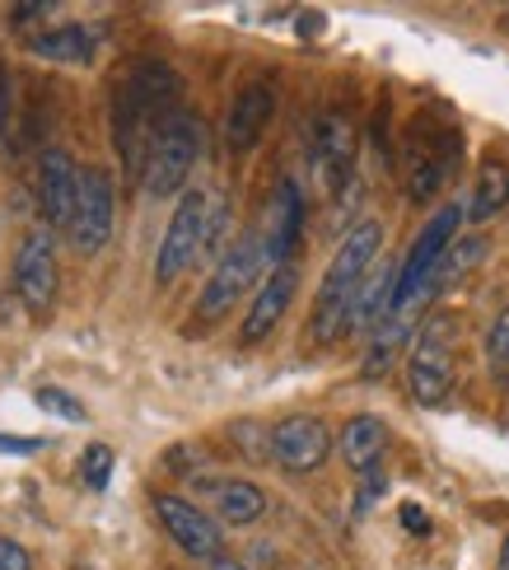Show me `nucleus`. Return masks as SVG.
I'll list each match as a JSON object with an SVG mask.
<instances>
[{
    "mask_svg": "<svg viewBox=\"0 0 509 570\" xmlns=\"http://www.w3.org/2000/svg\"><path fill=\"white\" fill-rule=\"evenodd\" d=\"M379 248H383V225L379 220H360L346 229L342 248L332 253L327 276L319 285V299H313V323H309V337L319 346L342 342L351 332V314H355V295L365 285L370 267L379 263Z\"/></svg>",
    "mask_w": 509,
    "mask_h": 570,
    "instance_id": "nucleus-1",
    "label": "nucleus"
},
{
    "mask_svg": "<svg viewBox=\"0 0 509 570\" xmlns=\"http://www.w3.org/2000/svg\"><path fill=\"white\" fill-rule=\"evenodd\" d=\"M463 216H468V206L434 210L430 225L417 234V244L407 248L402 267H398V304H393L398 318H417V308L430 299V281H434V272H440L444 253L453 248V234H458V225H463Z\"/></svg>",
    "mask_w": 509,
    "mask_h": 570,
    "instance_id": "nucleus-2",
    "label": "nucleus"
},
{
    "mask_svg": "<svg viewBox=\"0 0 509 570\" xmlns=\"http://www.w3.org/2000/svg\"><path fill=\"white\" fill-rule=\"evenodd\" d=\"M202 155V127L192 112H174L168 122L159 127L155 146H150V159H145V174H140V187L145 197H178L183 183L192 178V164Z\"/></svg>",
    "mask_w": 509,
    "mask_h": 570,
    "instance_id": "nucleus-3",
    "label": "nucleus"
},
{
    "mask_svg": "<svg viewBox=\"0 0 509 570\" xmlns=\"http://www.w3.org/2000/svg\"><path fill=\"white\" fill-rule=\"evenodd\" d=\"M262 272H272L266 267V253H262V234H238V239L221 253V263H215V272H211V281L202 285V299H197V314L206 318V323H215V318H225L229 308L244 299L253 285H257V276Z\"/></svg>",
    "mask_w": 509,
    "mask_h": 570,
    "instance_id": "nucleus-4",
    "label": "nucleus"
},
{
    "mask_svg": "<svg viewBox=\"0 0 509 570\" xmlns=\"http://www.w3.org/2000/svg\"><path fill=\"white\" fill-rule=\"evenodd\" d=\"M206 225H211V197L206 193H183L174 216H168V229L159 239V253H155V281L159 285H174L192 263L202 257L206 248Z\"/></svg>",
    "mask_w": 509,
    "mask_h": 570,
    "instance_id": "nucleus-5",
    "label": "nucleus"
},
{
    "mask_svg": "<svg viewBox=\"0 0 509 570\" xmlns=\"http://www.w3.org/2000/svg\"><path fill=\"white\" fill-rule=\"evenodd\" d=\"M117 220V187L104 164H85L80 169V197H76V220H70V248L80 257L104 253L112 239Z\"/></svg>",
    "mask_w": 509,
    "mask_h": 570,
    "instance_id": "nucleus-6",
    "label": "nucleus"
},
{
    "mask_svg": "<svg viewBox=\"0 0 509 570\" xmlns=\"http://www.w3.org/2000/svg\"><path fill=\"white\" fill-rule=\"evenodd\" d=\"M407 384L421 407H440L453 389V351H449V318H430L407 351Z\"/></svg>",
    "mask_w": 509,
    "mask_h": 570,
    "instance_id": "nucleus-7",
    "label": "nucleus"
},
{
    "mask_svg": "<svg viewBox=\"0 0 509 570\" xmlns=\"http://www.w3.org/2000/svg\"><path fill=\"white\" fill-rule=\"evenodd\" d=\"M57 234L38 225L19 239V253H14V291L23 299V308L42 323L47 314H52L57 304Z\"/></svg>",
    "mask_w": 509,
    "mask_h": 570,
    "instance_id": "nucleus-8",
    "label": "nucleus"
},
{
    "mask_svg": "<svg viewBox=\"0 0 509 570\" xmlns=\"http://www.w3.org/2000/svg\"><path fill=\"white\" fill-rule=\"evenodd\" d=\"M155 514H159L164 533L174 538L187 557H197V561H221L225 557V533L197 501L174 495V491H159L155 495Z\"/></svg>",
    "mask_w": 509,
    "mask_h": 570,
    "instance_id": "nucleus-9",
    "label": "nucleus"
},
{
    "mask_svg": "<svg viewBox=\"0 0 509 570\" xmlns=\"http://www.w3.org/2000/svg\"><path fill=\"white\" fill-rule=\"evenodd\" d=\"M300 234H304V193L295 178H281L272 202H266V234H262L266 267H290V257L300 248Z\"/></svg>",
    "mask_w": 509,
    "mask_h": 570,
    "instance_id": "nucleus-10",
    "label": "nucleus"
},
{
    "mask_svg": "<svg viewBox=\"0 0 509 570\" xmlns=\"http://www.w3.org/2000/svg\"><path fill=\"white\" fill-rule=\"evenodd\" d=\"M76 197H80V169L66 150H42L38 159V210L47 229H70L76 220Z\"/></svg>",
    "mask_w": 509,
    "mask_h": 570,
    "instance_id": "nucleus-11",
    "label": "nucleus"
},
{
    "mask_svg": "<svg viewBox=\"0 0 509 570\" xmlns=\"http://www.w3.org/2000/svg\"><path fill=\"white\" fill-rule=\"evenodd\" d=\"M332 454V435L319 416H285L272 431V459L285 472H313Z\"/></svg>",
    "mask_w": 509,
    "mask_h": 570,
    "instance_id": "nucleus-12",
    "label": "nucleus"
},
{
    "mask_svg": "<svg viewBox=\"0 0 509 570\" xmlns=\"http://www.w3.org/2000/svg\"><path fill=\"white\" fill-rule=\"evenodd\" d=\"M295 291H300V272H295V263L266 272V281L257 285L253 308L244 314V327H238V342H244V346H257V342L272 337L276 323L285 318L290 299H295Z\"/></svg>",
    "mask_w": 509,
    "mask_h": 570,
    "instance_id": "nucleus-13",
    "label": "nucleus"
},
{
    "mask_svg": "<svg viewBox=\"0 0 509 570\" xmlns=\"http://www.w3.org/2000/svg\"><path fill=\"white\" fill-rule=\"evenodd\" d=\"M272 117H276V89L272 85H244L234 94V104H229V117H225V146L234 155H248L262 131L272 127Z\"/></svg>",
    "mask_w": 509,
    "mask_h": 570,
    "instance_id": "nucleus-14",
    "label": "nucleus"
},
{
    "mask_svg": "<svg viewBox=\"0 0 509 570\" xmlns=\"http://www.w3.org/2000/svg\"><path fill=\"white\" fill-rule=\"evenodd\" d=\"M351 127H346V117H319V127H313V169H319L323 187L327 193H336L346 178H351Z\"/></svg>",
    "mask_w": 509,
    "mask_h": 570,
    "instance_id": "nucleus-15",
    "label": "nucleus"
},
{
    "mask_svg": "<svg viewBox=\"0 0 509 570\" xmlns=\"http://www.w3.org/2000/svg\"><path fill=\"white\" fill-rule=\"evenodd\" d=\"M393 304H398V267L393 263H374L365 285L355 295V314H351V332H365L393 318Z\"/></svg>",
    "mask_w": 509,
    "mask_h": 570,
    "instance_id": "nucleus-16",
    "label": "nucleus"
},
{
    "mask_svg": "<svg viewBox=\"0 0 509 570\" xmlns=\"http://www.w3.org/2000/svg\"><path fill=\"white\" fill-rule=\"evenodd\" d=\"M383 449H388V425H383V416L360 412V416H351V421L342 425V459H346L351 472H360V478L379 468Z\"/></svg>",
    "mask_w": 509,
    "mask_h": 570,
    "instance_id": "nucleus-17",
    "label": "nucleus"
},
{
    "mask_svg": "<svg viewBox=\"0 0 509 570\" xmlns=\"http://www.w3.org/2000/svg\"><path fill=\"white\" fill-rule=\"evenodd\" d=\"M211 501H215V514H221L229 529H244V524H253V519L266 514V491L257 482H248V478L215 482L211 487Z\"/></svg>",
    "mask_w": 509,
    "mask_h": 570,
    "instance_id": "nucleus-18",
    "label": "nucleus"
},
{
    "mask_svg": "<svg viewBox=\"0 0 509 570\" xmlns=\"http://www.w3.org/2000/svg\"><path fill=\"white\" fill-rule=\"evenodd\" d=\"M411 323L417 318H388L383 327H379V337L370 342V351H365V361H360V374L365 379H383L388 370H393V361H398V351L407 346V337H411Z\"/></svg>",
    "mask_w": 509,
    "mask_h": 570,
    "instance_id": "nucleus-19",
    "label": "nucleus"
},
{
    "mask_svg": "<svg viewBox=\"0 0 509 570\" xmlns=\"http://www.w3.org/2000/svg\"><path fill=\"white\" fill-rule=\"evenodd\" d=\"M505 206H509V169L491 159L487 169H481V178H477V193L468 202V220H491V216H500Z\"/></svg>",
    "mask_w": 509,
    "mask_h": 570,
    "instance_id": "nucleus-20",
    "label": "nucleus"
},
{
    "mask_svg": "<svg viewBox=\"0 0 509 570\" xmlns=\"http://www.w3.org/2000/svg\"><path fill=\"white\" fill-rule=\"evenodd\" d=\"M33 52H38L42 61H89L94 38H89V29H80V23H66V29L38 33V38H33Z\"/></svg>",
    "mask_w": 509,
    "mask_h": 570,
    "instance_id": "nucleus-21",
    "label": "nucleus"
},
{
    "mask_svg": "<svg viewBox=\"0 0 509 570\" xmlns=\"http://www.w3.org/2000/svg\"><path fill=\"white\" fill-rule=\"evenodd\" d=\"M112 449L108 444H89L85 454H80V482L89 487V491H104L108 487V478H112Z\"/></svg>",
    "mask_w": 509,
    "mask_h": 570,
    "instance_id": "nucleus-22",
    "label": "nucleus"
},
{
    "mask_svg": "<svg viewBox=\"0 0 509 570\" xmlns=\"http://www.w3.org/2000/svg\"><path fill=\"white\" fill-rule=\"evenodd\" d=\"M33 402L42 412H52V416H66V421H85L89 412H85V402L80 397H70L66 389H57V384H42L38 393H33Z\"/></svg>",
    "mask_w": 509,
    "mask_h": 570,
    "instance_id": "nucleus-23",
    "label": "nucleus"
},
{
    "mask_svg": "<svg viewBox=\"0 0 509 570\" xmlns=\"http://www.w3.org/2000/svg\"><path fill=\"white\" fill-rule=\"evenodd\" d=\"M487 365H491L496 374L509 370V308H500L496 323H491V332H487Z\"/></svg>",
    "mask_w": 509,
    "mask_h": 570,
    "instance_id": "nucleus-24",
    "label": "nucleus"
},
{
    "mask_svg": "<svg viewBox=\"0 0 509 570\" xmlns=\"http://www.w3.org/2000/svg\"><path fill=\"white\" fill-rule=\"evenodd\" d=\"M0 570H33L29 552H23L14 538H0Z\"/></svg>",
    "mask_w": 509,
    "mask_h": 570,
    "instance_id": "nucleus-25",
    "label": "nucleus"
},
{
    "mask_svg": "<svg viewBox=\"0 0 509 570\" xmlns=\"http://www.w3.org/2000/svg\"><path fill=\"white\" fill-rule=\"evenodd\" d=\"M379 491H383V472H365V487H360V510H370Z\"/></svg>",
    "mask_w": 509,
    "mask_h": 570,
    "instance_id": "nucleus-26",
    "label": "nucleus"
},
{
    "mask_svg": "<svg viewBox=\"0 0 509 570\" xmlns=\"http://www.w3.org/2000/svg\"><path fill=\"white\" fill-rule=\"evenodd\" d=\"M0 449H6V454H38V440H14V435H0Z\"/></svg>",
    "mask_w": 509,
    "mask_h": 570,
    "instance_id": "nucleus-27",
    "label": "nucleus"
},
{
    "mask_svg": "<svg viewBox=\"0 0 509 570\" xmlns=\"http://www.w3.org/2000/svg\"><path fill=\"white\" fill-rule=\"evenodd\" d=\"M10 99H14V94H10V76L0 70V131L10 127Z\"/></svg>",
    "mask_w": 509,
    "mask_h": 570,
    "instance_id": "nucleus-28",
    "label": "nucleus"
},
{
    "mask_svg": "<svg viewBox=\"0 0 509 570\" xmlns=\"http://www.w3.org/2000/svg\"><path fill=\"white\" fill-rule=\"evenodd\" d=\"M402 524H407V529H417V533H425V529H430V519H425L417 505H402Z\"/></svg>",
    "mask_w": 509,
    "mask_h": 570,
    "instance_id": "nucleus-29",
    "label": "nucleus"
},
{
    "mask_svg": "<svg viewBox=\"0 0 509 570\" xmlns=\"http://www.w3.org/2000/svg\"><path fill=\"white\" fill-rule=\"evenodd\" d=\"M211 570H248V566H238V561H229V557H221V561H211Z\"/></svg>",
    "mask_w": 509,
    "mask_h": 570,
    "instance_id": "nucleus-30",
    "label": "nucleus"
},
{
    "mask_svg": "<svg viewBox=\"0 0 509 570\" xmlns=\"http://www.w3.org/2000/svg\"><path fill=\"white\" fill-rule=\"evenodd\" d=\"M500 570H509V538H505V548H500Z\"/></svg>",
    "mask_w": 509,
    "mask_h": 570,
    "instance_id": "nucleus-31",
    "label": "nucleus"
}]
</instances>
